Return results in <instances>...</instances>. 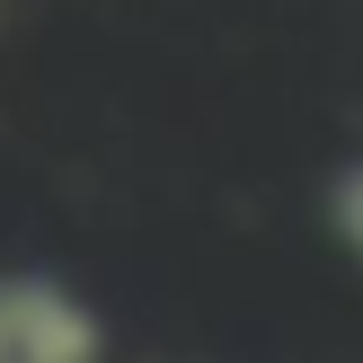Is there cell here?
Wrapping results in <instances>:
<instances>
[{
	"label": "cell",
	"instance_id": "obj_1",
	"mask_svg": "<svg viewBox=\"0 0 363 363\" xmlns=\"http://www.w3.org/2000/svg\"><path fill=\"white\" fill-rule=\"evenodd\" d=\"M0 363H106V319L45 266L0 275Z\"/></svg>",
	"mask_w": 363,
	"mask_h": 363
},
{
	"label": "cell",
	"instance_id": "obj_2",
	"mask_svg": "<svg viewBox=\"0 0 363 363\" xmlns=\"http://www.w3.org/2000/svg\"><path fill=\"white\" fill-rule=\"evenodd\" d=\"M328 230H337V248L363 266V160H346V169L328 177Z\"/></svg>",
	"mask_w": 363,
	"mask_h": 363
}]
</instances>
